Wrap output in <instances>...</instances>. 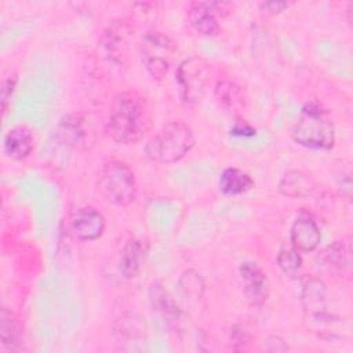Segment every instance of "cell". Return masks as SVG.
I'll return each mask as SVG.
<instances>
[{
	"label": "cell",
	"mask_w": 353,
	"mask_h": 353,
	"mask_svg": "<svg viewBox=\"0 0 353 353\" xmlns=\"http://www.w3.org/2000/svg\"><path fill=\"white\" fill-rule=\"evenodd\" d=\"M15 84H17V79L14 76H7L3 83H1V90H0V99H1V110L3 113L7 112L11 97L14 94L15 90Z\"/></svg>",
	"instance_id": "cell-23"
},
{
	"label": "cell",
	"mask_w": 353,
	"mask_h": 353,
	"mask_svg": "<svg viewBox=\"0 0 353 353\" xmlns=\"http://www.w3.org/2000/svg\"><path fill=\"white\" fill-rule=\"evenodd\" d=\"M33 149V137L23 127L10 130L4 137V152L14 160H22L30 154Z\"/></svg>",
	"instance_id": "cell-17"
},
{
	"label": "cell",
	"mask_w": 353,
	"mask_h": 353,
	"mask_svg": "<svg viewBox=\"0 0 353 353\" xmlns=\"http://www.w3.org/2000/svg\"><path fill=\"white\" fill-rule=\"evenodd\" d=\"M299 299L303 310L313 319H323L325 314V284L323 280L305 276L301 280L299 288Z\"/></svg>",
	"instance_id": "cell-9"
},
{
	"label": "cell",
	"mask_w": 353,
	"mask_h": 353,
	"mask_svg": "<svg viewBox=\"0 0 353 353\" xmlns=\"http://www.w3.org/2000/svg\"><path fill=\"white\" fill-rule=\"evenodd\" d=\"M230 132L239 137H252L255 135V128H252L245 121H236L234 125L230 128Z\"/></svg>",
	"instance_id": "cell-25"
},
{
	"label": "cell",
	"mask_w": 353,
	"mask_h": 353,
	"mask_svg": "<svg viewBox=\"0 0 353 353\" xmlns=\"http://www.w3.org/2000/svg\"><path fill=\"white\" fill-rule=\"evenodd\" d=\"M72 228L81 240H97L105 230V218L94 207H81L72 215Z\"/></svg>",
	"instance_id": "cell-10"
},
{
	"label": "cell",
	"mask_w": 353,
	"mask_h": 353,
	"mask_svg": "<svg viewBox=\"0 0 353 353\" xmlns=\"http://www.w3.org/2000/svg\"><path fill=\"white\" fill-rule=\"evenodd\" d=\"M290 3L287 1H265L261 4V8L265 10V12L268 14H277L280 11H283L285 7H288Z\"/></svg>",
	"instance_id": "cell-26"
},
{
	"label": "cell",
	"mask_w": 353,
	"mask_h": 353,
	"mask_svg": "<svg viewBox=\"0 0 353 353\" xmlns=\"http://www.w3.org/2000/svg\"><path fill=\"white\" fill-rule=\"evenodd\" d=\"M97 188L106 201L125 207L132 203L135 197L137 188L134 172L125 163L110 160L99 171Z\"/></svg>",
	"instance_id": "cell-4"
},
{
	"label": "cell",
	"mask_w": 353,
	"mask_h": 353,
	"mask_svg": "<svg viewBox=\"0 0 353 353\" xmlns=\"http://www.w3.org/2000/svg\"><path fill=\"white\" fill-rule=\"evenodd\" d=\"M179 288L189 306L194 309L200 307V302L204 299L205 290V284L200 273L192 269L185 270L179 277Z\"/></svg>",
	"instance_id": "cell-18"
},
{
	"label": "cell",
	"mask_w": 353,
	"mask_h": 353,
	"mask_svg": "<svg viewBox=\"0 0 353 353\" xmlns=\"http://www.w3.org/2000/svg\"><path fill=\"white\" fill-rule=\"evenodd\" d=\"M321 266L334 274H343L352 263L350 237L339 240L324 248L319 256Z\"/></svg>",
	"instance_id": "cell-11"
},
{
	"label": "cell",
	"mask_w": 353,
	"mask_h": 353,
	"mask_svg": "<svg viewBox=\"0 0 353 353\" xmlns=\"http://www.w3.org/2000/svg\"><path fill=\"white\" fill-rule=\"evenodd\" d=\"M229 7V3L221 1H193L188 7V19L197 32L214 36L219 30L218 17L228 14Z\"/></svg>",
	"instance_id": "cell-7"
},
{
	"label": "cell",
	"mask_w": 353,
	"mask_h": 353,
	"mask_svg": "<svg viewBox=\"0 0 353 353\" xmlns=\"http://www.w3.org/2000/svg\"><path fill=\"white\" fill-rule=\"evenodd\" d=\"M130 33V29L124 23H113L106 29L102 44L109 59L123 62L128 51Z\"/></svg>",
	"instance_id": "cell-15"
},
{
	"label": "cell",
	"mask_w": 353,
	"mask_h": 353,
	"mask_svg": "<svg viewBox=\"0 0 353 353\" xmlns=\"http://www.w3.org/2000/svg\"><path fill=\"white\" fill-rule=\"evenodd\" d=\"M145 110L139 98L131 92L117 97L108 120V132L117 143L137 142L145 131Z\"/></svg>",
	"instance_id": "cell-2"
},
{
	"label": "cell",
	"mask_w": 353,
	"mask_h": 353,
	"mask_svg": "<svg viewBox=\"0 0 353 353\" xmlns=\"http://www.w3.org/2000/svg\"><path fill=\"white\" fill-rule=\"evenodd\" d=\"M0 338L1 346L8 350H15L21 341V327L8 307L1 309L0 314Z\"/></svg>",
	"instance_id": "cell-21"
},
{
	"label": "cell",
	"mask_w": 353,
	"mask_h": 353,
	"mask_svg": "<svg viewBox=\"0 0 353 353\" xmlns=\"http://www.w3.org/2000/svg\"><path fill=\"white\" fill-rule=\"evenodd\" d=\"M214 94L219 105L223 106L226 110L239 112L244 109L247 105L245 91L236 81H230V80L218 81L214 88Z\"/></svg>",
	"instance_id": "cell-16"
},
{
	"label": "cell",
	"mask_w": 353,
	"mask_h": 353,
	"mask_svg": "<svg viewBox=\"0 0 353 353\" xmlns=\"http://www.w3.org/2000/svg\"><path fill=\"white\" fill-rule=\"evenodd\" d=\"M277 263L285 274L296 276L302 268V258L299 251L291 243H284L277 252Z\"/></svg>",
	"instance_id": "cell-22"
},
{
	"label": "cell",
	"mask_w": 353,
	"mask_h": 353,
	"mask_svg": "<svg viewBox=\"0 0 353 353\" xmlns=\"http://www.w3.org/2000/svg\"><path fill=\"white\" fill-rule=\"evenodd\" d=\"M194 145L192 128L182 121H170L153 135L146 146V156L157 163L171 164L183 159Z\"/></svg>",
	"instance_id": "cell-1"
},
{
	"label": "cell",
	"mask_w": 353,
	"mask_h": 353,
	"mask_svg": "<svg viewBox=\"0 0 353 353\" xmlns=\"http://www.w3.org/2000/svg\"><path fill=\"white\" fill-rule=\"evenodd\" d=\"M138 48L143 66L156 80H161L178 58L176 43L161 32H146Z\"/></svg>",
	"instance_id": "cell-5"
},
{
	"label": "cell",
	"mask_w": 353,
	"mask_h": 353,
	"mask_svg": "<svg viewBox=\"0 0 353 353\" xmlns=\"http://www.w3.org/2000/svg\"><path fill=\"white\" fill-rule=\"evenodd\" d=\"M244 294L252 305H262L269 295V281L265 270L256 262H243L239 268Z\"/></svg>",
	"instance_id": "cell-8"
},
{
	"label": "cell",
	"mask_w": 353,
	"mask_h": 353,
	"mask_svg": "<svg viewBox=\"0 0 353 353\" xmlns=\"http://www.w3.org/2000/svg\"><path fill=\"white\" fill-rule=\"evenodd\" d=\"M254 182L251 176L234 167L223 170V172L219 176V189L222 193L229 196L241 194L252 188Z\"/></svg>",
	"instance_id": "cell-20"
},
{
	"label": "cell",
	"mask_w": 353,
	"mask_h": 353,
	"mask_svg": "<svg viewBox=\"0 0 353 353\" xmlns=\"http://www.w3.org/2000/svg\"><path fill=\"white\" fill-rule=\"evenodd\" d=\"M292 139L310 149H331L335 143V131L327 112L316 102L306 103L292 130Z\"/></svg>",
	"instance_id": "cell-3"
},
{
	"label": "cell",
	"mask_w": 353,
	"mask_h": 353,
	"mask_svg": "<svg viewBox=\"0 0 353 353\" xmlns=\"http://www.w3.org/2000/svg\"><path fill=\"white\" fill-rule=\"evenodd\" d=\"M317 189L319 185L316 181L310 175L298 170L285 172L279 183L280 193L288 197H309L314 194Z\"/></svg>",
	"instance_id": "cell-14"
},
{
	"label": "cell",
	"mask_w": 353,
	"mask_h": 353,
	"mask_svg": "<svg viewBox=\"0 0 353 353\" xmlns=\"http://www.w3.org/2000/svg\"><path fill=\"white\" fill-rule=\"evenodd\" d=\"M265 349L269 352H285L288 349L287 343L280 336H269L265 341Z\"/></svg>",
	"instance_id": "cell-24"
},
{
	"label": "cell",
	"mask_w": 353,
	"mask_h": 353,
	"mask_svg": "<svg viewBox=\"0 0 353 353\" xmlns=\"http://www.w3.org/2000/svg\"><path fill=\"white\" fill-rule=\"evenodd\" d=\"M150 303L154 312L168 327H178L182 319V312L174 298L160 284H153L149 291Z\"/></svg>",
	"instance_id": "cell-13"
},
{
	"label": "cell",
	"mask_w": 353,
	"mask_h": 353,
	"mask_svg": "<svg viewBox=\"0 0 353 353\" xmlns=\"http://www.w3.org/2000/svg\"><path fill=\"white\" fill-rule=\"evenodd\" d=\"M210 80V65L199 57L182 61L175 70V83L178 94L186 105H194L201 101Z\"/></svg>",
	"instance_id": "cell-6"
},
{
	"label": "cell",
	"mask_w": 353,
	"mask_h": 353,
	"mask_svg": "<svg viewBox=\"0 0 353 353\" xmlns=\"http://www.w3.org/2000/svg\"><path fill=\"white\" fill-rule=\"evenodd\" d=\"M321 233L317 223L309 216H299L291 228V244L299 252H310L320 244Z\"/></svg>",
	"instance_id": "cell-12"
},
{
	"label": "cell",
	"mask_w": 353,
	"mask_h": 353,
	"mask_svg": "<svg viewBox=\"0 0 353 353\" xmlns=\"http://www.w3.org/2000/svg\"><path fill=\"white\" fill-rule=\"evenodd\" d=\"M143 252L145 251L139 240L130 239L125 243L119 261V269L125 279H134L138 274Z\"/></svg>",
	"instance_id": "cell-19"
}]
</instances>
